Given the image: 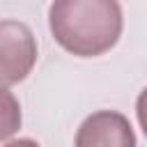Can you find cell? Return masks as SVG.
<instances>
[{"label":"cell","mask_w":147,"mask_h":147,"mask_svg":"<svg viewBox=\"0 0 147 147\" xmlns=\"http://www.w3.org/2000/svg\"><path fill=\"white\" fill-rule=\"evenodd\" d=\"M37 64V39L32 30L14 18L0 21V85L9 87L30 76Z\"/></svg>","instance_id":"obj_2"},{"label":"cell","mask_w":147,"mask_h":147,"mask_svg":"<svg viewBox=\"0 0 147 147\" xmlns=\"http://www.w3.org/2000/svg\"><path fill=\"white\" fill-rule=\"evenodd\" d=\"M21 103L7 87L0 85V140L11 138L21 129Z\"/></svg>","instance_id":"obj_4"},{"label":"cell","mask_w":147,"mask_h":147,"mask_svg":"<svg viewBox=\"0 0 147 147\" xmlns=\"http://www.w3.org/2000/svg\"><path fill=\"white\" fill-rule=\"evenodd\" d=\"M74 147H136V133L122 113L96 110L78 126Z\"/></svg>","instance_id":"obj_3"},{"label":"cell","mask_w":147,"mask_h":147,"mask_svg":"<svg viewBox=\"0 0 147 147\" xmlns=\"http://www.w3.org/2000/svg\"><path fill=\"white\" fill-rule=\"evenodd\" d=\"M48 28L67 53L96 57L108 53L122 37V5L119 0H53Z\"/></svg>","instance_id":"obj_1"},{"label":"cell","mask_w":147,"mask_h":147,"mask_svg":"<svg viewBox=\"0 0 147 147\" xmlns=\"http://www.w3.org/2000/svg\"><path fill=\"white\" fill-rule=\"evenodd\" d=\"M5 147H41L37 140H32V138H18V140H11V142H7Z\"/></svg>","instance_id":"obj_6"},{"label":"cell","mask_w":147,"mask_h":147,"mask_svg":"<svg viewBox=\"0 0 147 147\" xmlns=\"http://www.w3.org/2000/svg\"><path fill=\"white\" fill-rule=\"evenodd\" d=\"M136 117H138V124H140V129H142V133L147 138V87L136 99Z\"/></svg>","instance_id":"obj_5"}]
</instances>
